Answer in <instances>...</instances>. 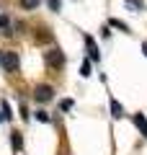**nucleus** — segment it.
<instances>
[{
    "label": "nucleus",
    "instance_id": "nucleus-9",
    "mask_svg": "<svg viewBox=\"0 0 147 155\" xmlns=\"http://www.w3.org/2000/svg\"><path fill=\"white\" fill-rule=\"evenodd\" d=\"M39 3H41V0H21V5L26 8V11H34V8H39Z\"/></svg>",
    "mask_w": 147,
    "mask_h": 155
},
{
    "label": "nucleus",
    "instance_id": "nucleus-7",
    "mask_svg": "<svg viewBox=\"0 0 147 155\" xmlns=\"http://www.w3.org/2000/svg\"><path fill=\"white\" fill-rule=\"evenodd\" d=\"M126 8L134 11V13H139V11H145V0H126Z\"/></svg>",
    "mask_w": 147,
    "mask_h": 155
},
{
    "label": "nucleus",
    "instance_id": "nucleus-5",
    "mask_svg": "<svg viewBox=\"0 0 147 155\" xmlns=\"http://www.w3.org/2000/svg\"><path fill=\"white\" fill-rule=\"evenodd\" d=\"M111 116H114V119H121V116H124V106H121L119 101H111Z\"/></svg>",
    "mask_w": 147,
    "mask_h": 155
},
{
    "label": "nucleus",
    "instance_id": "nucleus-8",
    "mask_svg": "<svg viewBox=\"0 0 147 155\" xmlns=\"http://www.w3.org/2000/svg\"><path fill=\"white\" fill-rule=\"evenodd\" d=\"M11 145H13V150H21V147H23V137H21V132H13V134H11Z\"/></svg>",
    "mask_w": 147,
    "mask_h": 155
},
{
    "label": "nucleus",
    "instance_id": "nucleus-4",
    "mask_svg": "<svg viewBox=\"0 0 147 155\" xmlns=\"http://www.w3.org/2000/svg\"><path fill=\"white\" fill-rule=\"evenodd\" d=\"M85 47H88V54H90V60H93V62H98V60H101L96 41H93V36H88V34H85Z\"/></svg>",
    "mask_w": 147,
    "mask_h": 155
},
{
    "label": "nucleus",
    "instance_id": "nucleus-13",
    "mask_svg": "<svg viewBox=\"0 0 147 155\" xmlns=\"http://www.w3.org/2000/svg\"><path fill=\"white\" fill-rule=\"evenodd\" d=\"M47 3H49L52 11H60V5H62V0H47Z\"/></svg>",
    "mask_w": 147,
    "mask_h": 155
},
{
    "label": "nucleus",
    "instance_id": "nucleus-12",
    "mask_svg": "<svg viewBox=\"0 0 147 155\" xmlns=\"http://www.w3.org/2000/svg\"><path fill=\"white\" fill-rule=\"evenodd\" d=\"M80 75H83V78H88V75H90V62H88V60L83 62V67H80Z\"/></svg>",
    "mask_w": 147,
    "mask_h": 155
},
{
    "label": "nucleus",
    "instance_id": "nucleus-1",
    "mask_svg": "<svg viewBox=\"0 0 147 155\" xmlns=\"http://www.w3.org/2000/svg\"><path fill=\"white\" fill-rule=\"evenodd\" d=\"M44 60H47L49 67H62V65H65V54H62L60 49H49V52H44Z\"/></svg>",
    "mask_w": 147,
    "mask_h": 155
},
{
    "label": "nucleus",
    "instance_id": "nucleus-15",
    "mask_svg": "<svg viewBox=\"0 0 147 155\" xmlns=\"http://www.w3.org/2000/svg\"><path fill=\"white\" fill-rule=\"evenodd\" d=\"M60 106H62V111H70V109H72V101H70V98H65Z\"/></svg>",
    "mask_w": 147,
    "mask_h": 155
},
{
    "label": "nucleus",
    "instance_id": "nucleus-6",
    "mask_svg": "<svg viewBox=\"0 0 147 155\" xmlns=\"http://www.w3.org/2000/svg\"><path fill=\"white\" fill-rule=\"evenodd\" d=\"M134 124H137V129L147 137V122H145V116H142V114H134Z\"/></svg>",
    "mask_w": 147,
    "mask_h": 155
},
{
    "label": "nucleus",
    "instance_id": "nucleus-17",
    "mask_svg": "<svg viewBox=\"0 0 147 155\" xmlns=\"http://www.w3.org/2000/svg\"><path fill=\"white\" fill-rule=\"evenodd\" d=\"M0 60H3V52H0Z\"/></svg>",
    "mask_w": 147,
    "mask_h": 155
},
{
    "label": "nucleus",
    "instance_id": "nucleus-16",
    "mask_svg": "<svg viewBox=\"0 0 147 155\" xmlns=\"http://www.w3.org/2000/svg\"><path fill=\"white\" fill-rule=\"evenodd\" d=\"M142 52H145V57H147V41H145V44H142Z\"/></svg>",
    "mask_w": 147,
    "mask_h": 155
},
{
    "label": "nucleus",
    "instance_id": "nucleus-10",
    "mask_svg": "<svg viewBox=\"0 0 147 155\" xmlns=\"http://www.w3.org/2000/svg\"><path fill=\"white\" fill-rule=\"evenodd\" d=\"M0 28H3V34H5V36H11V21H8V18H0Z\"/></svg>",
    "mask_w": 147,
    "mask_h": 155
},
{
    "label": "nucleus",
    "instance_id": "nucleus-11",
    "mask_svg": "<svg viewBox=\"0 0 147 155\" xmlns=\"http://www.w3.org/2000/svg\"><path fill=\"white\" fill-rule=\"evenodd\" d=\"M111 26H114V28H119V31H129V26H126V23H121L119 18H111Z\"/></svg>",
    "mask_w": 147,
    "mask_h": 155
},
{
    "label": "nucleus",
    "instance_id": "nucleus-14",
    "mask_svg": "<svg viewBox=\"0 0 147 155\" xmlns=\"http://www.w3.org/2000/svg\"><path fill=\"white\" fill-rule=\"evenodd\" d=\"M36 119H39V122H49V114H47V111H36Z\"/></svg>",
    "mask_w": 147,
    "mask_h": 155
},
{
    "label": "nucleus",
    "instance_id": "nucleus-2",
    "mask_svg": "<svg viewBox=\"0 0 147 155\" xmlns=\"http://www.w3.org/2000/svg\"><path fill=\"white\" fill-rule=\"evenodd\" d=\"M0 65L5 67L8 72L16 70V67H18V54H16V52H3V60H0Z\"/></svg>",
    "mask_w": 147,
    "mask_h": 155
},
{
    "label": "nucleus",
    "instance_id": "nucleus-3",
    "mask_svg": "<svg viewBox=\"0 0 147 155\" xmlns=\"http://www.w3.org/2000/svg\"><path fill=\"white\" fill-rule=\"evenodd\" d=\"M52 93H54V91H52V85H36V91H34V98L44 104V101L52 98Z\"/></svg>",
    "mask_w": 147,
    "mask_h": 155
}]
</instances>
